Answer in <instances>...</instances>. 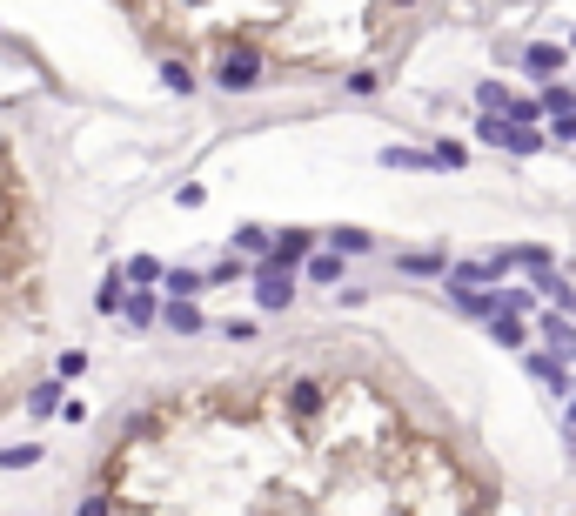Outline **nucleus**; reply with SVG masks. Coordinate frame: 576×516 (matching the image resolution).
Segmentation results:
<instances>
[{
	"mask_svg": "<svg viewBox=\"0 0 576 516\" xmlns=\"http://www.w3.org/2000/svg\"><path fill=\"white\" fill-rule=\"evenodd\" d=\"M215 81H222L228 94L262 88V54H255V47H228V54H222V68H215Z\"/></svg>",
	"mask_w": 576,
	"mask_h": 516,
	"instance_id": "1",
	"label": "nucleus"
},
{
	"mask_svg": "<svg viewBox=\"0 0 576 516\" xmlns=\"http://www.w3.org/2000/svg\"><path fill=\"white\" fill-rule=\"evenodd\" d=\"M255 302H262V309H288V302H295V269L262 262V269H255Z\"/></svg>",
	"mask_w": 576,
	"mask_h": 516,
	"instance_id": "2",
	"label": "nucleus"
},
{
	"mask_svg": "<svg viewBox=\"0 0 576 516\" xmlns=\"http://www.w3.org/2000/svg\"><path fill=\"white\" fill-rule=\"evenodd\" d=\"M275 269H295V262H309V228H288V235H275V255H268Z\"/></svg>",
	"mask_w": 576,
	"mask_h": 516,
	"instance_id": "3",
	"label": "nucleus"
},
{
	"mask_svg": "<svg viewBox=\"0 0 576 516\" xmlns=\"http://www.w3.org/2000/svg\"><path fill=\"white\" fill-rule=\"evenodd\" d=\"M315 409H322V382H315V376L288 382V416H302V423H309Z\"/></svg>",
	"mask_w": 576,
	"mask_h": 516,
	"instance_id": "4",
	"label": "nucleus"
},
{
	"mask_svg": "<svg viewBox=\"0 0 576 516\" xmlns=\"http://www.w3.org/2000/svg\"><path fill=\"white\" fill-rule=\"evenodd\" d=\"M523 68H530V74H563V47H550V41H536L530 54H523Z\"/></svg>",
	"mask_w": 576,
	"mask_h": 516,
	"instance_id": "5",
	"label": "nucleus"
},
{
	"mask_svg": "<svg viewBox=\"0 0 576 516\" xmlns=\"http://www.w3.org/2000/svg\"><path fill=\"white\" fill-rule=\"evenodd\" d=\"M382 161H389V168H416V175L443 168V161H436V155H422V148H382Z\"/></svg>",
	"mask_w": 576,
	"mask_h": 516,
	"instance_id": "6",
	"label": "nucleus"
},
{
	"mask_svg": "<svg viewBox=\"0 0 576 516\" xmlns=\"http://www.w3.org/2000/svg\"><path fill=\"white\" fill-rule=\"evenodd\" d=\"M208 289V275H195V269H168V295L175 302H188V295H201Z\"/></svg>",
	"mask_w": 576,
	"mask_h": 516,
	"instance_id": "7",
	"label": "nucleus"
},
{
	"mask_svg": "<svg viewBox=\"0 0 576 516\" xmlns=\"http://www.w3.org/2000/svg\"><path fill=\"white\" fill-rule=\"evenodd\" d=\"M168 329H175V336H195L201 309H195V302H168Z\"/></svg>",
	"mask_w": 576,
	"mask_h": 516,
	"instance_id": "8",
	"label": "nucleus"
},
{
	"mask_svg": "<svg viewBox=\"0 0 576 516\" xmlns=\"http://www.w3.org/2000/svg\"><path fill=\"white\" fill-rule=\"evenodd\" d=\"M329 242H335V255H369V248H376L369 235H362V228H335Z\"/></svg>",
	"mask_w": 576,
	"mask_h": 516,
	"instance_id": "9",
	"label": "nucleus"
},
{
	"mask_svg": "<svg viewBox=\"0 0 576 516\" xmlns=\"http://www.w3.org/2000/svg\"><path fill=\"white\" fill-rule=\"evenodd\" d=\"M543 336L556 342V356H563V362L576 356V329H570V322H556V315H550V322H543Z\"/></svg>",
	"mask_w": 576,
	"mask_h": 516,
	"instance_id": "10",
	"label": "nucleus"
},
{
	"mask_svg": "<svg viewBox=\"0 0 576 516\" xmlns=\"http://www.w3.org/2000/svg\"><path fill=\"white\" fill-rule=\"evenodd\" d=\"M235 248H242V255H262V262L275 255V242H268L262 228H235Z\"/></svg>",
	"mask_w": 576,
	"mask_h": 516,
	"instance_id": "11",
	"label": "nucleus"
},
{
	"mask_svg": "<svg viewBox=\"0 0 576 516\" xmlns=\"http://www.w3.org/2000/svg\"><path fill=\"white\" fill-rule=\"evenodd\" d=\"M27 409H34V416H54V409H61V382H41V389L27 396Z\"/></svg>",
	"mask_w": 576,
	"mask_h": 516,
	"instance_id": "12",
	"label": "nucleus"
},
{
	"mask_svg": "<svg viewBox=\"0 0 576 516\" xmlns=\"http://www.w3.org/2000/svg\"><path fill=\"white\" fill-rule=\"evenodd\" d=\"M309 282H342V255H309Z\"/></svg>",
	"mask_w": 576,
	"mask_h": 516,
	"instance_id": "13",
	"label": "nucleus"
},
{
	"mask_svg": "<svg viewBox=\"0 0 576 516\" xmlns=\"http://www.w3.org/2000/svg\"><path fill=\"white\" fill-rule=\"evenodd\" d=\"M489 336L503 342V349H516V342H523V322H516V315H496V322H489Z\"/></svg>",
	"mask_w": 576,
	"mask_h": 516,
	"instance_id": "14",
	"label": "nucleus"
},
{
	"mask_svg": "<svg viewBox=\"0 0 576 516\" xmlns=\"http://www.w3.org/2000/svg\"><path fill=\"white\" fill-rule=\"evenodd\" d=\"M161 81H168V88H181V94H195V74H188V61H161Z\"/></svg>",
	"mask_w": 576,
	"mask_h": 516,
	"instance_id": "15",
	"label": "nucleus"
},
{
	"mask_svg": "<svg viewBox=\"0 0 576 516\" xmlns=\"http://www.w3.org/2000/svg\"><path fill=\"white\" fill-rule=\"evenodd\" d=\"M402 269L409 275H449V262L443 255H402Z\"/></svg>",
	"mask_w": 576,
	"mask_h": 516,
	"instance_id": "16",
	"label": "nucleus"
},
{
	"mask_svg": "<svg viewBox=\"0 0 576 516\" xmlns=\"http://www.w3.org/2000/svg\"><path fill=\"white\" fill-rule=\"evenodd\" d=\"M27 463H41V449L21 443V449H0V470H27Z\"/></svg>",
	"mask_w": 576,
	"mask_h": 516,
	"instance_id": "17",
	"label": "nucleus"
},
{
	"mask_svg": "<svg viewBox=\"0 0 576 516\" xmlns=\"http://www.w3.org/2000/svg\"><path fill=\"white\" fill-rule=\"evenodd\" d=\"M155 295H134V302H128V322H134V329H148V322H155Z\"/></svg>",
	"mask_w": 576,
	"mask_h": 516,
	"instance_id": "18",
	"label": "nucleus"
},
{
	"mask_svg": "<svg viewBox=\"0 0 576 516\" xmlns=\"http://www.w3.org/2000/svg\"><path fill=\"white\" fill-rule=\"evenodd\" d=\"M530 309V289H503V315H523Z\"/></svg>",
	"mask_w": 576,
	"mask_h": 516,
	"instance_id": "19",
	"label": "nucleus"
},
{
	"mask_svg": "<svg viewBox=\"0 0 576 516\" xmlns=\"http://www.w3.org/2000/svg\"><path fill=\"white\" fill-rule=\"evenodd\" d=\"M81 516H114V496H88V503H81Z\"/></svg>",
	"mask_w": 576,
	"mask_h": 516,
	"instance_id": "20",
	"label": "nucleus"
}]
</instances>
